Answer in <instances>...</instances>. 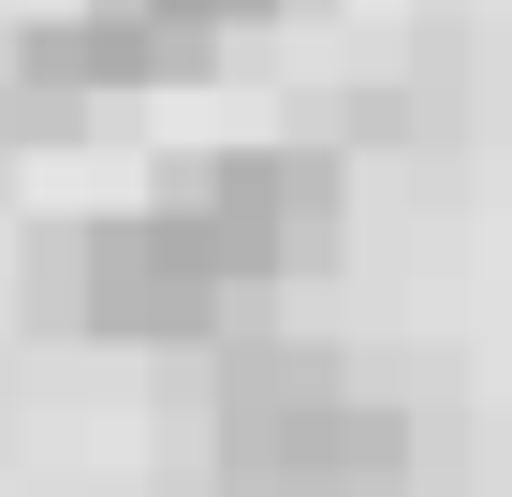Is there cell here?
<instances>
[{
    "label": "cell",
    "mask_w": 512,
    "mask_h": 497,
    "mask_svg": "<svg viewBox=\"0 0 512 497\" xmlns=\"http://www.w3.org/2000/svg\"><path fill=\"white\" fill-rule=\"evenodd\" d=\"M439 439L410 395H366L337 351L249 337L220 366V424H205V497H425Z\"/></svg>",
    "instance_id": "6da1fadb"
},
{
    "label": "cell",
    "mask_w": 512,
    "mask_h": 497,
    "mask_svg": "<svg viewBox=\"0 0 512 497\" xmlns=\"http://www.w3.org/2000/svg\"><path fill=\"white\" fill-rule=\"evenodd\" d=\"M103 15H132V30H161V44H191V59H220L235 30H264L278 0H103Z\"/></svg>",
    "instance_id": "277c9868"
},
{
    "label": "cell",
    "mask_w": 512,
    "mask_h": 497,
    "mask_svg": "<svg viewBox=\"0 0 512 497\" xmlns=\"http://www.w3.org/2000/svg\"><path fill=\"white\" fill-rule=\"evenodd\" d=\"M176 191L249 249L264 293H278V278H308L322 249H337V220H352V191H337V161H322V147H205V161H176Z\"/></svg>",
    "instance_id": "3957f363"
},
{
    "label": "cell",
    "mask_w": 512,
    "mask_h": 497,
    "mask_svg": "<svg viewBox=\"0 0 512 497\" xmlns=\"http://www.w3.org/2000/svg\"><path fill=\"white\" fill-rule=\"evenodd\" d=\"M44 278H59V322H88V337H147V351L235 337L249 307H264L249 249L205 220L176 176H161L147 205H103V220H74L59 249H44Z\"/></svg>",
    "instance_id": "7a4b0ae2"
}]
</instances>
